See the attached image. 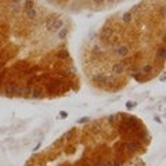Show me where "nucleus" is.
I'll return each instance as SVG.
<instances>
[{
  "label": "nucleus",
  "mask_w": 166,
  "mask_h": 166,
  "mask_svg": "<svg viewBox=\"0 0 166 166\" xmlns=\"http://www.w3.org/2000/svg\"><path fill=\"white\" fill-rule=\"evenodd\" d=\"M46 0H0V96L54 98L79 89L69 19Z\"/></svg>",
  "instance_id": "1"
},
{
  "label": "nucleus",
  "mask_w": 166,
  "mask_h": 166,
  "mask_svg": "<svg viewBox=\"0 0 166 166\" xmlns=\"http://www.w3.org/2000/svg\"><path fill=\"white\" fill-rule=\"evenodd\" d=\"M165 0H140L103 24L89 39L83 65L87 79L109 93L129 79L148 82L165 65Z\"/></svg>",
  "instance_id": "2"
},
{
  "label": "nucleus",
  "mask_w": 166,
  "mask_h": 166,
  "mask_svg": "<svg viewBox=\"0 0 166 166\" xmlns=\"http://www.w3.org/2000/svg\"><path fill=\"white\" fill-rule=\"evenodd\" d=\"M50 6H54L60 10H69V11H101L109 7L118 6L126 0H46Z\"/></svg>",
  "instance_id": "3"
},
{
  "label": "nucleus",
  "mask_w": 166,
  "mask_h": 166,
  "mask_svg": "<svg viewBox=\"0 0 166 166\" xmlns=\"http://www.w3.org/2000/svg\"><path fill=\"white\" fill-rule=\"evenodd\" d=\"M134 105H136V104H133V103H127V108L130 109V108H133Z\"/></svg>",
  "instance_id": "4"
},
{
  "label": "nucleus",
  "mask_w": 166,
  "mask_h": 166,
  "mask_svg": "<svg viewBox=\"0 0 166 166\" xmlns=\"http://www.w3.org/2000/svg\"><path fill=\"white\" fill-rule=\"evenodd\" d=\"M60 115H61V118H65V116H67V112H61Z\"/></svg>",
  "instance_id": "5"
}]
</instances>
